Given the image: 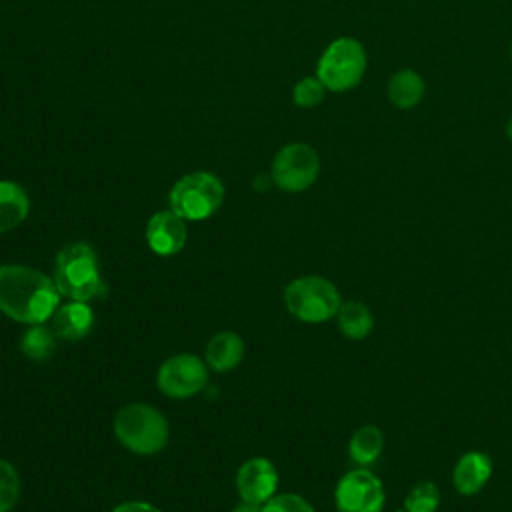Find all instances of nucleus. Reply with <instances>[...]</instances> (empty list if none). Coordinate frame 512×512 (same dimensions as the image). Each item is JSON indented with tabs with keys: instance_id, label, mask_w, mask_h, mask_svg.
Returning <instances> with one entry per match:
<instances>
[{
	"instance_id": "nucleus-1",
	"label": "nucleus",
	"mask_w": 512,
	"mask_h": 512,
	"mask_svg": "<svg viewBox=\"0 0 512 512\" xmlns=\"http://www.w3.org/2000/svg\"><path fill=\"white\" fill-rule=\"evenodd\" d=\"M60 292L46 274L20 266H0V312L16 322L42 324L56 312Z\"/></svg>"
},
{
	"instance_id": "nucleus-2",
	"label": "nucleus",
	"mask_w": 512,
	"mask_h": 512,
	"mask_svg": "<svg viewBox=\"0 0 512 512\" xmlns=\"http://www.w3.org/2000/svg\"><path fill=\"white\" fill-rule=\"evenodd\" d=\"M54 284L62 296L78 302H90L106 296V284L92 246L84 242L64 246L56 256Z\"/></svg>"
},
{
	"instance_id": "nucleus-3",
	"label": "nucleus",
	"mask_w": 512,
	"mask_h": 512,
	"mask_svg": "<svg viewBox=\"0 0 512 512\" xmlns=\"http://www.w3.org/2000/svg\"><path fill=\"white\" fill-rule=\"evenodd\" d=\"M114 434L134 454H156L168 442L166 418L148 404H128L114 416Z\"/></svg>"
},
{
	"instance_id": "nucleus-4",
	"label": "nucleus",
	"mask_w": 512,
	"mask_h": 512,
	"mask_svg": "<svg viewBox=\"0 0 512 512\" xmlns=\"http://www.w3.org/2000/svg\"><path fill=\"white\" fill-rule=\"evenodd\" d=\"M368 68L366 48L352 36H340L332 40L322 52L316 76L326 90L346 92L356 88Z\"/></svg>"
},
{
	"instance_id": "nucleus-5",
	"label": "nucleus",
	"mask_w": 512,
	"mask_h": 512,
	"mask_svg": "<svg viewBox=\"0 0 512 512\" xmlns=\"http://www.w3.org/2000/svg\"><path fill=\"white\" fill-rule=\"evenodd\" d=\"M284 304L302 322H326L338 314L342 300L338 288L322 276H300L284 290Z\"/></svg>"
},
{
	"instance_id": "nucleus-6",
	"label": "nucleus",
	"mask_w": 512,
	"mask_h": 512,
	"mask_svg": "<svg viewBox=\"0 0 512 512\" xmlns=\"http://www.w3.org/2000/svg\"><path fill=\"white\" fill-rule=\"evenodd\" d=\"M168 200L170 210L180 218L204 220L220 208L224 200V186L210 172H192L172 186Z\"/></svg>"
},
{
	"instance_id": "nucleus-7",
	"label": "nucleus",
	"mask_w": 512,
	"mask_h": 512,
	"mask_svg": "<svg viewBox=\"0 0 512 512\" xmlns=\"http://www.w3.org/2000/svg\"><path fill=\"white\" fill-rule=\"evenodd\" d=\"M320 174V156L306 142H292L280 148L272 160V182L286 192L310 188Z\"/></svg>"
},
{
	"instance_id": "nucleus-8",
	"label": "nucleus",
	"mask_w": 512,
	"mask_h": 512,
	"mask_svg": "<svg viewBox=\"0 0 512 512\" xmlns=\"http://www.w3.org/2000/svg\"><path fill=\"white\" fill-rule=\"evenodd\" d=\"M334 500L340 512H382L386 494L378 476L356 468L338 480Z\"/></svg>"
},
{
	"instance_id": "nucleus-9",
	"label": "nucleus",
	"mask_w": 512,
	"mask_h": 512,
	"mask_svg": "<svg viewBox=\"0 0 512 512\" xmlns=\"http://www.w3.org/2000/svg\"><path fill=\"white\" fill-rule=\"evenodd\" d=\"M208 380L204 362L194 354H176L158 370V388L170 398H190L198 394Z\"/></svg>"
},
{
	"instance_id": "nucleus-10",
	"label": "nucleus",
	"mask_w": 512,
	"mask_h": 512,
	"mask_svg": "<svg viewBox=\"0 0 512 512\" xmlns=\"http://www.w3.org/2000/svg\"><path fill=\"white\" fill-rule=\"evenodd\" d=\"M278 486V474L270 460L252 458L244 462L236 474V488L242 500L264 504L270 500Z\"/></svg>"
},
{
	"instance_id": "nucleus-11",
	"label": "nucleus",
	"mask_w": 512,
	"mask_h": 512,
	"mask_svg": "<svg viewBox=\"0 0 512 512\" xmlns=\"http://www.w3.org/2000/svg\"><path fill=\"white\" fill-rule=\"evenodd\" d=\"M146 242L158 256L178 254L186 244V224L172 210L156 212L146 224Z\"/></svg>"
},
{
	"instance_id": "nucleus-12",
	"label": "nucleus",
	"mask_w": 512,
	"mask_h": 512,
	"mask_svg": "<svg viewBox=\"0 0 512 512\" xmlns=\"http://www.w3.org/2000/svg\"><path fill=\"white\" fill-rule=\"evenodd\" d=\"M490 476H492L490 456L484 452L472 450L458 458L454 472H452V482L460 494L472 496V494H478L486 486Z\"/></svg>"
},
{
	"instance_id": "nucleus-13",
	"label": "nucleus",
	"mask_w": 512,
	"mask_h": 512,
	"mask_svg": "<svg viewBox=\"0 0 512 512\" xmlns=\"http://www.w3.org/2000/svg\"><path fill=\"white\" fill-rule=\"evenodd\" d=\"M94 324V314L88 302L72 300L60 306L52 314V332L64 340H80L84 338Z\"/></svg>"
},
{
	"instance_id": "nucleus-14",
	"label": "nucleus",
	"mask_w": 512,
	"mask_h": 512,
	"mask_svg": "<svg viewBox=\"0 0 512 512\" xmlns=\"http://www.w3.org/2000/svg\"><path fill=\"white\" fill-rule=\"evenodd\" d=\"M426 94V84L420 72L412 68L396 70L386 86V96L390 104L398 110H412L416 108Z\"/></svg>"
},
{
	"instance_id": "nucleus-15",
	"label": "nucleus",
	"mask_w": 512,
	"mask_h": 512,
	"mask_svg": "<svg viewBox=\"0 0 512 512\" xmlns=\"http://www.w3.org/2000/svg\"><path fill=\"white\" fill-rule=\"evenodd\" d=\"M244 356L242 338L234 332H218L206 344V362L216 372L232 370Z\"/></svg>"
},
{
	"instance_id": "nucleus-16",
	"label": "nucleus",
	"mask_w": 512,
	"mask_h": 512,
	"mask_svg": "<svg viewBox=\"0 0 512 512\" xmlns=\"http://www.w3.org/2000/svg\"><path fill=\"white\" fill-rule=\"evenodd\" d=\"M30 210L28 194L22 186L10 180H0V234L24 222Z\"/></svg>"
},
{
	"instance_id": "nucleus-17",
	"label": "nucleus",
	"mask_w": 512,
	"mask_h": 512,
	"mask_svg": "<svg viewBox=\"0 0 512 512\" xmlns=\"http://www.w3.org/2000/svg\"><path fill=\"white\" fill-rule=\"evenodd\" d=\"M338 318V328L340 332L350 338V340H362L372 332L374 326V318L372 312L366 304L350 300L344 302L336 314Z\"/></svg>"
},
{
	"instance_id": "nucleus-18",
	"label": "nucleus",
	"mask_w": 512,
	"mask_h": 512,
	"mask_svg": "<svg viewBox=\"0 0 512 512\" xmlns=\"http://www.w3.org/2000/svg\"><path fill=\"white\" fill-rule=\"evenodd\" d=\"M382 448H384V434L378 426H372V424L358 428L348 442V454L360 466H368L376 462L378 456L382 454Z\"/></svg>"
},
{
	"instance_id": "nucleus-19",
	"label": "nucleus",
	"mask_w": 512,
	"mask_h": 512,
	"mask_svg": "<svg viewBox=\"0 0 512 512\" xmlns=\"http://www.w3.org/2000/svg\"><path fill=\"white\" fill-rule=\"evenodd\" d=\"M54 348H56L54 332L48 330V328H44L42 324H32V326L22 334L20 350H22L30 360H36V362L48 360L50 354L54 352Z\"/></svg>"
},
{
	"instance_id": "nucleus-20",
	"label": "nucleus",
	"mask_w": 512,
	"mask_h": 512,
	"mask_svg": "<svg viewBox=\"0 0 512 512\" xmlns=\"http://www.w3.org/2000/svg\"><path fill=\"white\" fill-rule=\"evenodd\" d=\"M440 504V490L434 482H418L404 498L406 512H436Z\"/></svg>"
},
{
	"instance_id": "nucleus-21",
	"label": "nucleus",
	"mask_w": 512,
	"mask_h": 512,
	"mask_svg": "<svg viewBox=\"0 0 512 512\" xmlns=\"http://www.w3.org/2000/svg\"><path fill=\"white\" fill-rule=\"evenodd\" d=\"M20 496V478L12 464L0 460V512H8Z\"/></svg>"
},
{
	"instance_id": "nucleus-22",
	"label": "nucleus",
	"mask_w": 512,
	"mask_h": 512,
	"mask_svg": "<svg viewBox=\"0 0 512 512\" xmlns=\"http://www.w3.org/2000/svg\"><path fill=\"white\" fill-rule=\"evenodd\" d=\"M324 84L318 80V76H306L296 82L292 90V100L300 108H312L324 100Z\"/></svg>"
},
{
	"instance_id": "nucleus-23",
	"label": "nucleus",
	"mask_w": 512,
	"mask_h": 512,
	"mask_svg": "<svg viewBox=\"0 0 512 512\" xmlns=\"http://www.w3.org/2000/svg\"><path fill=\"white\" fill-rule=\"evenodd\" d=\"M262 512H314V508L298 494H278L262 504Z\"/></svg>"
},
{
	"instance_id": "nucleus-24",
	"label": "nucleus",
	"mask_w": 512,
	"mask_h": 512,
	"mask_svg": "<svg viewBox=\"0 0 512 512\" xmlns=\"http://www.w3.org/2000/svg\"><path fill=\"white\" fill-rule=\"evenodd\" d=\"M112 512H160L156 506L148 504V502H122L120 506H116Z\"/></svg>"
},
{
	"instance_id": "nucleus-25",
	"label": "nucleus",
	"mask_w": 512,
	"mask_h": 512,
	"mask_svg": "<svg viewBox=\"0 0 512 512\" xmlns=\"http://www.w3.org/2000/svg\"><path fill=\"white\" fill-rule=\"evenodd\" d=\"M232 512H262V504H254V502L242 500Z\"/></svg>"
},
{
	"instance_id": "nucleus-26",
	"label": "nucleus",
	"mask_w": 512,
	"mask_h": 512,
	"mask_svg": "<svg viewBox=\"0 0 512 512\" xmlns=\"http://www.w3.org/2000/svg\"><path fill=\"white\" fill-rule=\"evenodd\" d=\"M506 136H508V140L512 142V114H510L508 120H506Z\"/></svg>"
},
{
	"instance_id": "nucleus-27",
	"label": "nucleus",
	"mask_w": 512,
	"mask_h": 512,
	"mask_svg": "<svg viewBox=\"0 0 512 512\" xmlns=\"http://www.w3.org/2000/svg\"><path fill=\"white\" fill-rule=\"evenodd\" d=\"M510 58H512V42H510Z\"/></svg>"
},
{
	"instance_id": "nucleus-28",
	"label": "nucleus",
	"mask_w": 512,
	"mask_h": 512,
	"mask_svg": "<svg viewBox=\"0 0 512 512\" xmlns=\"http://www.w3.org/2000/svg\"><path fill=\"white\" fill-rule=\"evenodd\" d=\"M398 512H406V510H398Z\"/></svg>"
}]
</instances>
